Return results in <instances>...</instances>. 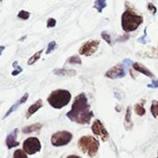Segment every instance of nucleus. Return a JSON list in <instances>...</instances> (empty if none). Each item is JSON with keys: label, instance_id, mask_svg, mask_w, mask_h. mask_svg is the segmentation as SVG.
Masks as SVG:
<instances>
[{"label": "nucleus", "instance_id": "f257e3e1", "mask_svg": "<svg viewBox=\"0 0 158 158\" xmlns=\"http://www.w3.org/2000/svg\"><path fill=\"white\" fill-rule=\"evenodd\" d=\"M67 117L71 121L81 125H86L90 123L94 117V113L91 110L85 94L81 93L75 97L71 109L67 113Z\"/></svg>", "mask_w": 158, "mask_h": 158}, {"label": "nucleus", "instance_id": "f03ea898", "mask_svg": "<svg viewBox=\"0 0 158 158\" xmlns=\"http://www.w3.org/2000/svg\"><path fill=\"white\" fill-rule=\"evenodd\" d=\"M143 22V18L141 15L136 14L131 9H127L124 11L121 17V25L122 29L126 32L134 31Z\"/></svg>", "mask_w": 158, "mask_h": 158}, {"label": "nucleus", "instance_id": "7ed1b4c3", "mask_svg": "<svg viewBox=\"0 0 158 158\" xmlns=\"http://www.w3.org/2000/svg\"><path fill=\"white\" fill-rule=\"evenodd\" d=\"M70 100H71V94L67 90H61V89L53 91L47 98L48 104L56 109H61L65 107L66 106H68Z\"/></svg>", "mask_w": 158, "mask_h": 158}, {"label": "nucleus", "instance_id": "20e7f679", "mask_svg": "<svg viewBox=\"0 0 158 158\" xmlns=\"http://www.w3.org/2000/svg\"><path fill=\"white\" fill-rule=\"evenodd\" d=\"M99 142L94 136L85 135L79 139L78 141V148L83 154H86L90 157H94L96 156L99 149Z\"/></svg>", "mask_w": 158, "mask_h": 158}, {"label": "nucleus", "instance_id": "39448f33", "mask_svg": "<svg viewBox=\"0 0 158 158\" xmlns=\"http://www.w3.org/2000/svg\"><path fill=\"white\" fill-rule=\"evenodd\" d=\"M73 136L69 131H57L54 133L51 137V143L55 147H60V146H65L70 143L72 140Z\"/></svg>", "mask_w": 158, "mask_h": 158}, {"label": "nucleus", "instance_id": "423d86ee", "mask_svg": "<svg viewBox=\"0 0 158 158\" xmlns=\"http://www.w3.org/2000/svg\"><path fill=\"white\" fill-rule=\"evenodd\" d=\"M42 145L38 138L36 137H30L26 139L23 143V151L27 155H34L41 151Z\"/></svg>", "mask_w": 158, "mask_h": 158}, {"label": "nucleus", "instance_id": "0eeeda50", "mask_svg": "<svg viewBox=\"0 0 158 158\" xmlns=\"http://www.w3.org/2000/svg\"><path fill=\"white\" fill-rule=\"evenodd\" d=\"M99 40H89L87 42H85L79 49V53L82 56H90L92 55H94L99 46Z\"/></svg>", "mask_w": 158, "mask_h": 158}, {"label": "nucleus", "instance_id": "6e6552de", "mask_svg": "<svg viewBox=\"0 0 158 158\" xmlns=\"http://www.w3.org/2000/svg\"><path fill=\"white\" fill-rule=\"evenodd\" d=\"M92 131L94 135L98 136L103 142H106L109 138V133L99 119H95L92 125Z\"/></svg>", "mask_w": 158, "mask_h": 158}, {"label": "nucleus", "instance_id": "1a4fd4ad", "mask_svg": "<svg viewBox=\"0 0 158 158\" xmlns=\"http://www.w3.org/2000/svg\"><path fill=\"white\" fill-rule=\"evenodd\" d=\"M125 75H126L125 67H123L122 64L116 65L113 68L109 69L106 72V77L109 78V79H112V80H117V79L123 78Z\"/></svg>", "mask_w": 158, "mask_h": 158}, {"label": "nucleus", "instance_id": "9d476101", "mask_svg": "<svg viewBox=\"0 0 158 158\" xmlns=\"http://www.w3.org/2000/svg\"><path fill=\"white\" fill-rule=\"evenodd\" d=\"M18 131H19V130H18V129H15V130H13V131L6 136V146H7L8 149L14 148V147H17V146L19 145V143L17 141Z\"/></svg>", "mask_w": 158, "mask_h": 158}, {"label": "nucleus", "instance_id": "9b49d317", "mask_svg": "<svg viewBox=\"0 0 158 158\" xmlns=\"http://www.w3.org/2000/svg\"><path fill=\"white\" fill-rule=\"evenodd\" d=\"M41 107H43V101L41 100V99H39V100H37L34 104H32L29 108H28V110H27V112H26V115H25V117H26V118H30L34 113H36Z\"/></svg>", "mask_w": 158, "mask_h": 158}, {"label": "nucleus", "instance_id": "f8f14e48", "mask_svg": "<svg viewBox=\"0 0 158 158\" xmlns=\"http://www.w3.org/2000/svg\"><path fill=\"white\" fill-rule=\"evenodd\" d=\"M28 96H29V94L28 93H26V94H24V95L19 100V101H17L10 108H9V110L6 113V115L4 116V118H6V117H8L11 113H13L15 110H17L18 109V107L21 105V104H23V103H25L26 101H27V99H28Z\"/></svg>", "mask_w": 158, "mask_h": 158}, {"label": "nucleus", "instance_id": "ddd939ff", "mask_svg": "<svg viewBox=\"0 0 158 158\" xmlns=\"http://www.w3.org/2000/svg\"><path fill=\"white\" fill-rule=\"evenodd\" d=\"M132 68H133L135 70H137L138 72H141L142 74H143V75H145V76H147V77H149V78H153V77H154V74H153L148 69H146L143 65H142V64H140V63H138V62L133 63V64H132Z\"/></svg>", "mask_w": 158, "mask_h": 158}, {"label": "nucleus", "instance_id": "4468645a", "mask_svg": "<svg viewBox=\"0 0 158 158\" xmlns=\"http://www.w3.org/2000/svg\"><path fill=\"white\" fill-rule=\"evenodd\" d=\"M43 128V125L40 123L37 124H32L31 126H26L22 129V132L24 134H29V133H32V132H39L41 131V129Z\"/></svg>", "mask_w": 158, "mask_h": 158}, {"label": "nucleus", "instance_id": "2eb2a0df", "mask_svg": "<svg viewBox=\"0 0 158 158\" xmlns=\"http://www.w3.org/2000/svg\"><path fill=\"white\" fill-rule=\"evenodd\" d=\"M132 126H133V124L131 121V107L129 106L127 108L126 115H125V129L130 130Z\"/></svg>", "mask_w": 158, "mask_h": 158}, {"label": "nucleus", "instance_id": "dca6fc26", "mask_svg": "<svg viewBox=\"0 0 158 158\" xmlns=\"http://www.w3.org/2000/svg\"><path fill=\"white\" fill-rule=\"evenodd\" d=\"M54 73L56 75H59V76H74V75H76V70L62 69H55Z\"/></svg>", "mask_w": 158, "mask_h": 158}, {"label": "nucleus", "instance_id": "f3484780", "mask_svg": "<svg viewBox=\"0 0 158 158\" xmlns=\"http://www.w3.org/2000/svg\"><path fill=\"white\" fill-rule=\"evenodd\" d=\"M144 103H145V101H144V100H143L142 102H140V103L136 104V106H135V107H134L135 113H136L138 116H140V117L144 116V115H145V113H146L145 108H144Z\"/></svg>", "mask_w": 158, "mask_h": 158}, {"label": "nucleus", "instance_id": "a211bd4d", "mask_svg": "<svg viewBox=\"0 0 158 158\" xmlns=\"http://www.w3.org/2000/svg\"><path fill=\"white\" fill-rule=\"evenodd\" d=\"M44 52V50L42 49V50H40V51H38V52H36L32 56H31L30 58H29V60H28V62H27V64L28 65H33L40 57H41V55H42V53Z\"/></svg>", "mask_w": 158, "mask_h": 158}, {"label": "nucleus", "instance_id": "6ab92c4d", "mask_svg": "<svg viewBox=\"0 0 158 158\" xmlns=\"http://www.w3.org/2000/svg\"><path fill=\"white\" fill-rule=\"evenodd\" d=\"M106 6V1L98 0V1H95L94 2V7L98 10L99 13H101Z\"/></svg>", "mask_w": 158, "mask_h": 158}, {"label": "nucleus", "instance_id": "aec40b11", "mask_svg": "<svg viewBox=\"0 0 158 158\" xmlns=\"http://www.w3.org/2000/svg\"><path fill=\"white\" fill-rule=\"evenodd\" d=\"M67 63H69V64H78V65H81V59L78 56H70V57H69V59L67 60Z\"/></svg>", "mask_w": 158, "mask_h": 158}, {"label": "nucleus", "instance_id": "412c9836", "mask_svg": "<svg viewBox=\"0 0 158 158\" xmlns=\"http://www.w3.org/2000/svg\"><path fill=\"white\" fill-rule=\"evenodd\" d=\"M151 113L154 118L158 117V101H153L151 106Z\"/></svg>", "mask_w": 158, "mask_h": 158}, {"label": "nucleus", "instance_id": "4be33fe9", "mask_svg": "<svg viewBox=\"0 0 158 158\" xmlns=\"http://www.w3.org/2000/svg\"><path fill=\"white\" fill-rule=\"evenodd\" d=\"M13 158H28L27 156V154L21 150V149H18L14 152L13 154Z\"/></svg>", "mask_w": 158, "mask_h": 158}, {"label": "nucleus", "instance_id": "5701e85b", "mask_svg": "<svg viewBox=\"0 0 158 158\" xmlns=\"http://www.w3.org/2000/svg\"><path fill=\"white\" fill-rule=\"evenodd\" d=\"M57 47V45H56V43L55 42V41H52V42H50L49 44H48V47H47V49H46V54L48 55V54H50V53H52L56 48Z\"/></svg>", "mask_w": 158, "mask_h": 158}, {"label": "nucleus", "instance_id": "b1692460", "mask_svg": "<svg viewBox=\"0 0 158 158\" xmlns=\"http://www.w3.org/2000/svg\"><path fill=\"white\" fill-rule=\"evenodd\" d=\"M12 66H13V68L15 69H14V71L12 72V75H13V76H16V75H18L19 72H21V71H22V69L18 65V61L13 62Z\"/></svg>", "mask_w": 158, "mask_h": 158}, {"label": "nucleus", "instance_id": "393cba45", "mask_svg": "<svg viewBox=\"0 0 158 158\" xmlns=\"http://www.w3.org/2000/svg\"><path fill=\"white\" fill-rule=\"evenodd\" d=\"M30 12L28 11H25V10H20L18 14V17L19 19H28L30 18Z\"/></svg>", "mask_w": 158, "mask_h": 158}, {"label": "nucleus", "instance_id": "a878e982", "mask_svg": "<svg viewBox=\"0 0 158 158\" xmlns=\"http://www.w3.org/2000/svg\"><path fill=\"white\" fill-rule=\"evenodd\" d=\"M101 36H102V38H103L108 44L111 45V44H112V42H111V36H110L106 31H102Z\"/></svg>", "mask_w": 158, "mask_h": 158}, {"label": "nucleus", "instance_id": "bb28decb", "mask_svg": "<svg viewBox=\"0 0 158 158\" xmlns=\"http://www.w3.org/2000/svg\"><path fill=\"white\" fill-rule=\"evenodd\" d=\"M56 24V20L54 18H50L47 19V28H54Z\"/></svg>", "mask_w": 158, "mask_h": 158}, {"label": "nucleus", "instance_id": "cd10ccee", "mask_svg": "<svg viewBox=\"0 0 158 158\" xmlns=\"http://www.w3.org/2000/svg\"><path fill=\"white\" fill-rule=\"evenodd\" d=\"M147 8H148L149 10H152V13H153V14L156 13V7L155 6V5H154L153 3H148Z\"/></svg>", "mask_w": 158, "mask_h": 158}, {"label": "nucleus", "instance_id": "c85d7f7f", "mask_svg": "<svg viewBox=\"0 0 158 158\" xmlns=\"http://www.w3.org/2000/svg\"><path fill=\"white\" fill-rule=\"evenodd\" d=\"M148 88H158V81H153L151 84L147 85Z\"/></svg>", "mask_w": 158, "mask_h": 158}, {"label": "nucleus", "instance_id": "c756f323", "mask_svg": "<svg viewBox=\"0 0 158 158\" xmlns=\"http://www.w3.org/2000/svg\"><path fill=\"white\" fill-rule=\"evenodd\" d=\"M66 158H81L80 157V156H74V155H70V156H67Z\"/></svg>", "mask_w": 158, "mask_h": 158}, {"label": "nucleus", "instance_id": "7c9ffc66", "mask_svg": "<svg viewBox=\"0 0 158 158\" xmlns=\"http://www.w3.org/2000/svg\"><path fill=\"white\" fill-rule=\"evenodd\" d=\"M4 49H5V47H4V46H1V54L3 53V50H4Z\"/></svg>", "mask_w": 158, "mask_h": 158}, {"label": "nucleus", "instance_id": "2f4dec72", "mask_svg": "<svg viewBox=\"0 0 158 158\" xmlns=\"http://www.w3.org/2000/svg\"><path fill=\"white\" fill-rule=\"evenodd\" d=\"M157 158H158V157H157Z\"/></svg>", "mask_w": 158, "mask_h": 158}]
</instances>
